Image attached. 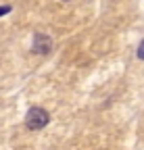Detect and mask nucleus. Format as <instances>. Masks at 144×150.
Here are the masks:
<instances>
[{"mask_svg": "<svg viewBox=\"0 0 144 150\" xmlns=\"http://www.w3.org/2000/svg\"><path fill=\"white\" fill-rule=\"evenodd\" d=\"M48 121H50V115H48V110L42 108V106H31V108L27 110V115H25V125H27V129H31V131L44 129V127L48 125Z\"/></svg>", "mask_w": 144, "mask_h": 150, "instance_id": "1", "label": "nucleus"}, {"mask_svg": "<svg viewBox=\"0 0 144 150\" xmlns=\"http://www.w3.org/2000/svg\"><path fill=\"white\" fill-rule=\"evenodd\" d=\"M52 50V40L48 33H35L31 42V52L33 54H48Z\"/></svg>", "mask_w": 144, "mask_h": 150, "instance_id": "2", "label": "nucleus"}, {"mask_svg": "<svg viewBox=\"0 0 144 150\" xmlns=\"http://www.w3.org/2000/svg\"><path fill=\"white\" fill-rule=\"evenodd\" d=\"M138 59L140 61H144V40L140 42V46H138Z\"/></svg>", "mask_w": 144, "mask_h": 150, "instance_id": "3", "label": "nucleus"}, {"mask_svg": "<svg viewBox=\"0 0 144 150\" xmlns=\"http://www.w3.org/2000/svg\"><path fill=\"white\" fill-rule=\"evenodd\" d=\"M11 11V6H0V17H2V15H6Z\"/></svg>", "mask_w": 144, "mask_h": 150, "instance_id": "4", "label": "nucleus"}, {"mask_svg": "<svg viewBox=\"0 0 144 150\" xmlns=\"http://www.w3.org/2000/svg\"><path fill=\"white\" fill-rule=\"evenodd\" d=\"M63 2H69V0H63Z\"/></svg>", "mask_w": 144, "mask_h": 150, "instance_id": "5", "label": "nucleus"}]
</instances>
